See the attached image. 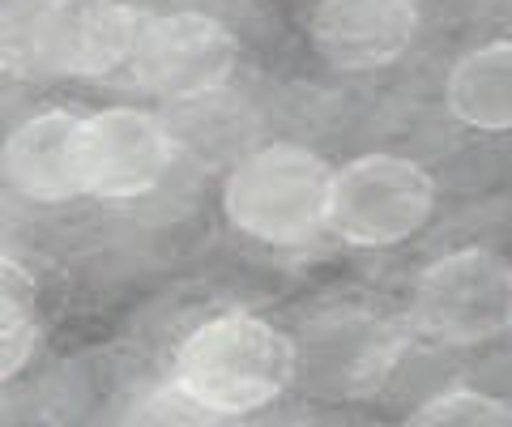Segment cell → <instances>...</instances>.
<instances>
[{"mask_svg":"<svg viewBox=\"0 0 512 427\" xmlns=\"http://www.w3.org/2000/svg\"><path fill=\"white\" fill-rule=\"evenodd\" d=\"M448 112L466 129L508 133L512 129V39H491L453 65L444 86Z\"/></svg>","mask_w":512,"mask_h":427,"instance_id":"cell-10","label":"cell"},{"mask_svg":"<svg viewBox=\"0 0 512 427\" xmlns=\"http://www.w3.org/2000/svg\"><path fill=\"white\" fill-rule=\"evenodd\" d=\"M295 342L252 312H222L180 342L171 385L201 415H252L295 381Z\"/></svg>","mask_w":512,"mask_h":427,"instance_id":"cell-1","label":"cell"},{"mask_svg":"<svg viewBox=\"0 0 512 427\" xmlns=\"http://www.w3.org/2000/svg\"><path fill=\"white\" fill-rule=\"evenodd\" d=\"M0 73H5V47H0Z\"/></svg>","mask_w":512,"mask_h":427,"instance_id":"cell-13","label":"cell"},{"mask_svg":"<svg viewBox=\"0 0 512 427\" xmlns=\"http://www.w3.org/2000/svg\"><path fill=\"white\" fill-rule=\"evenodd\" d=\"M82 120L73 112H39L22 120L0 146V171L13 193L39 205H60L86 193L82 176Z\"/></svg>","mask_w":512,"mask_h":427,"instance_id":"cell-9","label":"cell"},{"mask_svg":"<svg viewBox=\"0 0 512 427\" xmlns=\"http://www.w3.org/2000/svg\"><path fill=\"white\" fill-rule=\"evenodd\" d=\"M333 167L308 146L269 141L248 150L222 180V214L235 231L274 248H299L329 231Z\"/></svg>","mask_w":512,"mask_h":427,"instance_id":"cell-2","label":"cell"},{"mask_svg":"<svg viewBox=\"0 0 512 427\" xmlns=\"http://www.w3.org/2000/svg\"><path fill=\"white\" fill-rule=\"evenodd\" d=\"M175 137L141 107H103L82 120L86 193L103 201H137L167 180Z\"/></svg>","mask_w":512,"mask_h":427,"instance_id":"cell-7","label":"cell"},{"mask_svg":"<svg viewBox=\"0 0 512 427\" xmlns=\"http://www.w3.org/2000/svg\"><path fill=\"white\" fill-rule=\"evenodd\" d=\"M410 423H431V427H512V406L495 398L487 389H440L431 393L423 406L410 410Z\"/></svg>","mask_w":512,"mask_h":427,"instance_id":"cell-11","label":"cell"},{"mask_svg":"<svg viewBox=\"0 0 512 427\" xmlns=\"http://www.w3.org/2000/svg\"><path fill=\"white\" fill-rule=\"evenodd\" d=\"M128 65L158 99L192 103L227 86L239 65V39L210 13L180 9L141 26Z\"/></svg>","mask_w":512,"mask_h":427,"instance_id":"cell-5","label":"cell"},{"mask_svg":"<svg viewBox=\"0 0 512 427\" xmlns=\"http://www.w3.org/2000/svg\"><path fill=\"white\" fill-rule=\"evenodd\" d=\"M141 35L124 0H47L30 18V60L60 77H103L133 60Z\"/></svg>","mask_w":512,"mask_h":427,"instance_id":"cell-6","label":"cell"},{"mask_svg":"<svg viewBox=\"0 0 512 427\" xmlns=\"http://www.w3.org/2000/svg\"><path fill=\"white\" fill-rule=\"evenodd\" d=\"M35 342H39L35 321H22V325H5V329H0V381H9L13 372L26 368V359L35 355Z\"/></svg>","mask_w":512,"mask_h":427,"instance_id":"cell-12","label":"cell"},{"mask_svg":"<svg viewBox=\"0 0 512 427\" xmlns=\"http://www.w3.org/2000/svg\"><path fill=\"white\" fill-rule=\"evenodd\" d=\"M436 214V180L406 154H359L333 167L329 231L355 248L414 240Z\"/></svg>","mask_w":512,"mask_h":427,"instance_id":"cell-3","label":"cell"},{"mask_svg":"<svg viewBox=\"0 0 512 427\" xmlns=\"http://www.w3.org/2000/svg\"><path fill=\"white\" fill-rule=\"evenodd\" d=\"M419 334L444 346H478L512 329V265L487 248H457L414 282Z\"/></svg>","mask_w":512,"mask_h":427,"instance_id":"cell-4","label":"cell"},{"mask_svg":"<svg viewBox=\"0 0 512 427\" xmlns=\"http://www.w3.org/2000/svg\"><path fill=\"white\" fill-rule=\"evenodd\" d=\"M312 43L333 69H384L414 43L419 9L414 0H316Z\"/></svg>","mask_w":512,"mask_h":427,"instance_id":"cell-8","label":"cell"}]
</instances>
